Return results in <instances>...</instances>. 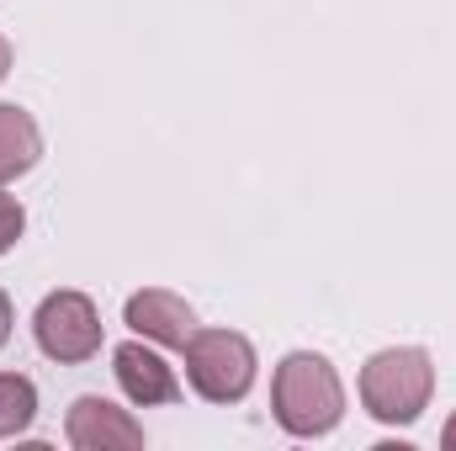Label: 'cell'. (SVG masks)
Here are the masks:
<instances>
[{"label":"cell","mask_w":456,"mask_h":451,"mask_svg":"<svg viewBox=\"0 0 456 451\" xmlns=\"http://www.w3.org/2000/svg\"><path fill=\"white\" fill-rule=\"evenodd\" d=\"M21 228H27V213H21V202L0 192V255H5V250L21 239Z\"/></svg>","instance_id":"obj_10"},{"label":"cell","mask_w":456,"mask_h":451,"mask_svg":"<svg viewBox=\"0 0 456 451\" xmlns=\"http://www.w3.org/2000/svg\"><path fill=\"white\" fill-rule=\"evenodd\" d=\"M186 377L208 404H239L255 388V345L233 330H197L186 340Z\"/></svg>","instance_id":"obj_3"},{"label":"cell","mask_w":456,"mask_h":451,"mask_svg":"<svg viewBox=\"0 0 456 451\" xmlns=\"http://www.w3.org/2000/svg\"><path fill=\"white\" fill-rule=\"evenodd\" d=\"M112 372H117V382H122V393H127V398H133L138 409H154V404H175V398H181L175 366H170V361H165L159 350L138 345V340L117 345Z\"/></svg>","instance_id":"obj_6"},{"label":"cell","mask_w":456,"mask_h":451,"mask_svg":"<svg viewBox=\"0 0 456 451\" xmlns=\"http://www.w3.org/2000/svg\"><path fill=\"white\" fill-rule=\"evenodd\" d=\"M32 420H37V388H32V377L0 372V441L21 436Z\"/></svg>","instance_id":"obj_9"},{"label":"cell","mask_w":456,"mask_h":451,"mask_svg":"<svg viewBox=\"0 0 456 451\" xmlns=\"http://www.w3.org/2000/svg\"><path fill=\"white\" fill-rule=\"evenodd\" d=\"M271 409H276V425L297 441L330 436L345 414L340 372L319 350H292L271 377Z\"/></svg>","instance_id":"obj_1"},{"label":"cell","mask_w":456,"mask_h":451,"mask_svg":"<svg viewBox=\"0 0 456 451\" xmlns=\"http://www.w3.org/2000/svg\"><path fill=\"white\" fill-rule=\"evenodd\" d=\"M37 160H43V133H37L32 112L0 102V186L16 181V176H27Z\"/></svg>","instance_id":"obj_8"},{"label":"cell","mask_w":456,"mask_h":451,"mask_svg":"<svg viewBox=\"0 0 456 451\" xmlns=\"http://www.w3.org/2000/svg\"><path fill=\"white\" fill-rule=\"evenodd\" d=\"M64 436H69L75 451H138L143 447V425L127 409H117L112 398H96V393L69 404Z\"/></svg>","instance_id":"obj_5"},{"label":"cell","mask_w":456,"mask_h":451,"mask_svg":"<svg viewBox=\"0 0 456 451\" xmlns=\"http://www.w3.org/2000/svg\"><path fill=\"white\" fill-rule=\"evenodd\" d=\"M436 393V366L419 345H393L377 350L361 366V404L382 425H414Z\"/></svg>","instance_id":"obj_2"},{"label":"cell","mask_w":456,"mask_h":451,"mask_svg":"<svg viewBox=\"0 0 456 451\" xmlns=\"http://www.w3.org/2000/svg\"><path fill=\"white\" fill-rule=\"evenodd\" d=\"M32 335L37 350L48 361H64V366H80L102 350V314L86 292H48L37 303V319H32Z\"/></svg>","instance_id":"obj_4"},{"label":"cell","mask_w":456,"mask_h":451,"mask_svg":"<svg viewBox=\"0 0 456 451\" xmlns=\"http://www.w3.org/2000/svg\"><path fill=\"white\" fill-rule=\"evenodd\" d=\"M441 447L456 451V414H452V425H446V436H441Z\"/></svg>","instance_id":"obj_13"},{"label":"cell","mask_w":456,"mask_h":451,"mask_svg":"<svg viewBox=\"0 0 456 451\" xmlns=\"http://www.w3.org/2000/svg\"><path fill=\"white\" fill-rule=\"evenodd\" d=\"M5 75H11V43L0 37V80H5Z\"/></svg>","instance_id":"obj_12"},{"label":"cell","mask_w":456,"mask_h":451,"mask_svg":"<svg viewBox=\"0 0 456 451\" xmlns=\"http://www.w3.org/2000/svg\"><path fill=\"white\" fill-rule=\"evenodd\" d=\"M11 324H16V314H11V298L0 292V345L11 340Z\"/></svg>","instance_id":"obj_11"},{"label":"cell","mask_w":456,"mask_h":451,"mask_svg":"<svg viewBox=\"0 0 456 451\" xmlns=\"http://www.w3.org/2000/svg\"><path fill=\"white\" fill-rule=\"evenodd\" d=\"M122 319H127L143 340H154V345H175V350H186V340L197 335V314H191V303L175 298V292H165V287H143V292H133L127 308H122Z\"/></svg>","instance_id":"obj_7"}]
</instances>
